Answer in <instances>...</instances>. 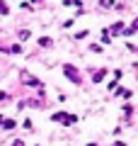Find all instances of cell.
<instances>
[{
    "label": "cell",
    "mask_w": 138,
    "mask_h": 146,
    "mask_svg": "<svg viewBox=\"0 0 138 146\" xmlns=\"http://www.w3.org/2000/svg\"><path fill=\"white\" fill-rule=\"evenodd\" d=\"M104 76H107V73H104V71H97V73H95V83H99V80H102Z\"/></svg>",
    "instance_id": "3"
},
{
    "label": "cell",
    "mask_w": 138,
    "mask_h": 146,
    "mask_svg": "<svg viewBox=\"0 0 138 146\" xmlns=\"http://www.w3.org/2000/svg\"><path fill=\"white\" fill-rule=\"evenodd\" d=\"M114 146H126V144H124V141H116V144H114Z\"/></svg>",
    "instance_id": "8"
},
{
    "label": "cell",
    "mask_w": 138,
    "mask_h": 146,
    "mask_svg": "<svg viewBox=\"0 0 138 146\" xmlns=\"http://www.w3.org/2000/svg\"><path fill=\"white\" fill-rule=\"evenodd\" d=\"M12 146H24V144H22V141H15V144H12Z\"/></svg>",
    "instance_id": "7"
},
{
    "label": "cell",
    "mask_w": 138,
    "mask_h": 146,
    "mask_svg": "<svg viewBox=\"0 0 138 146\" xmlns=\"http://www.w3.org/2000/svg\"><path fill=\"white\" fill-rule=\"evenodd\" d=\"M0 15H7V7H5V3H0Z\"/></svg>",
    "instance_id": "6"
},
{
    "label": "cell",
    "mask_w": 138,
    "mask_h": 146,
    "mask_svg": "<svg viewBox=\"0 0 138 146\" xmlns=\"http://www.w3.org/2000/svg\"><path fill=\"white\" fill-rule=\"evenodd\" d=\"M39 44H41V46H51V39H46V36H41V39H39Z\"/></svg>",
    "instance_id": "5"
},
{
    "label": "cell",
    "mask_w": 138,
    "mask_h": 146,
    "mask_svg": "<svg viewBox=\"0 0 138 146\" xmlns=\"http://www.w3.org/2000/svg\"><path fill=\"white\" fill-rule=\"evenodd\" d=\"M3 127H5V129H12V127H15V119H5V122H3Z\"/></svg>",
    "instance_id": "4"
},
{
    "label": "cell",
    "mask_w": 138,
    "mask_h": 146,
    "mask_svg": "<svg viewBox=\"0 0 138 146\" xmlns=\"http://www.w3.org/2000/svg\"><path fill=\"white\" fill-rule=\"evenodd\" d=\"M51 119H53V122H63V124H73L78 117H75V115H66V112H56Z\"/></svg>",
    "instance_id": "1"
},
{
    "label": "cell",
    "mask_w": 138,
    "mask_h": 146,
    "mask_svg": "<svg viewBox=\"0 0 138 146\" xmlns=\"http://www.w3.org/2000/svg\"><path fill=\"white\" fill-rule=\"evenodd\" d=\"M63 71H66V76H68V78L73 80V83H80V76H78V71H75L73 66H66Z\"/></svg>",
    "instance_id": "2"
},
{
    "label": "cell",
    "mask_w": 138,
    "mask_h": 146,
    "mask_svg": "<svg viewBox=\"0 0 138 146\" xmlns=\"http://www.w3.org/2000/svg\"><path fill=\"white\" fill-rule=\"evenodd\" d=\"M90 146H95V144H90Z\"/></svg>",
    "instance_id": "9"
}]
</instances>
